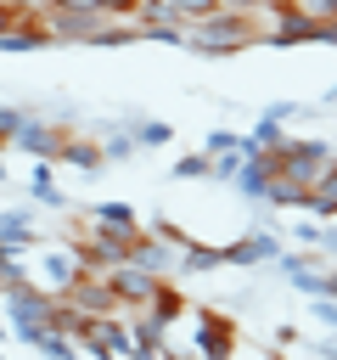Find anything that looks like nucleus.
I'll list each match as a JSON object with an SVG mask.
<instances>
[{"instance_id": "obj_17", "label": "nucleus", "mask_w": 337, "mask_h": 360, "mask_svg": "<svg viewBox=\"0 0 337 360\" xmlns=\"http://www.w3.org/2000/svg\"><path fill=\"white\" fill-rule=\"evenodd\" d=\"M213 270H225V248H213V242H185L180 248V264H174V281H185V276H213Z\"/></svg>"}, {"instance_id": "obj_14", "label": "nucleus", "mask_w": 337, "mask_h": 360, "mask_svg": "<svg viewBox=\"0 0 337 360\" xmlns=\"http://www.w3.org/2000/svg\"><path fill=\"white\" fill-rule=\"evenodd\" d=\"M146 315H152L163 332H180V321L191 315V304H185V292H180V281H174V276H163V281H157V292L146 298Z\"/></svg>"}, {"instance_id": "obj_26", "label": "nucleus", "mask_w": 337, "mask_h": 360, "mask_svg": "<svg viewBox=\"0 0 337 360\" xmlns=\"http://www.w3.org/2000/svg\"><path fill=\"white\" fill-rule=\"evenodd\" d=\"M242 163H247V152H242V146H236V152H219V158H213V169H208V180H213V186H230V180L242 174Z\"/></svg>"}, {"instance_id": "obj_20", "label": "nucleus", "mask_w": 337, "mask_h": 360, "mask_svg": "<svg viewBox=\"0 0 337 360\" xmlns=\"http://www.w3.org/2000/svg\"><path fill=\"white\" fill-rule=\"evenodd\" d=\"M270 174H275V169H270V158H247V163H242V174L230 180V191H236V197H247L253 208H264V191H270Z\"/></svg>"}, {"instance_id": "obj_22", "label": "nucleus", "mask_w": 337, "mask_h": 360, "mask_svg": "<svg viewBox=\"0 0 337 360\" xmlns=\"http://www.w3.org/2000/svg\"><path fill=\"white\" fill-rule=\"evenodd\" d=\"M281 141H286V124H275V118H264V112H258V124L242 135V152H247V158H275V152H281Z\"/></svg>"}, {"instance_id": "obj_9", "label": "nucleus", "mask_w": 337, "mask_h": 360, "mask_svg": "<svg viewBox=\"0 0 337 360\" xmlns=\"http://www.w3.org/2000/svg\"><path fill=\"white\" fill-rule=\"evenodd\" d=\"M67 129H73V124H56V118H45V112H28V118H22V129L11 135V146H17V152H28L34 163H39V158H45V163H56V152H62Z\"/></svg>"}, {"instance_id": "obj_18", "label": "nucleus", "mask_w": 337, "mask_h": 360, "mask_svg": "<svg viewBox=\"0 0 337 360\" xmlns=\"http://www.w3.org/2000/svg\"><path fill=\"white\" fill-rule=\"evenodd\" d=\"M0 248H11V253H34L39 248V231H34L28 208H0Z\"/></svg>"}, {"instance_id": "obj_33", "label": "nucleus", "mask_w": 337, "mask_h": 360, "mask_svg": "<svg viewBox=\"0 0 337 360\" xmlns=\"http://www.w3.org/2000/svg\"><path fill=\"white\" fill-rule=\"evenodd\" d=\"M101 6V17H112V22H135V11H140V0H95Z\"/></svg>"}, {"instance_id": "obj_44", "label": "nucleus", "mask_w": 337, "mask_h": 360, "mask_svg": "<svg viewBox=\"0 0 337 360\" xmlns=\"http://www.w3.org/2000/svg\"><path fill=\"white\" fill-rule=\"evenodd\" d=\"M331 360H337V349H331Z\"/></svg>"}, {"instance_id": "obj_25", "label": "nucleus", "mask_w": 337, "mask_h": 360, "mask_svg": "<svg viewBox=\"0 0 337 360\" xmlns=\"http://www.w3.org/2000/svg\"><path fill=\"white\" fill-rule=\"evenodd\" d=\"M34 349H39L45 360H79V343H73L67 332H56V326H45V338H39Z\"/></svg>"}, {"instance_id": "obj_41", "label": "nucleus", "mask_w": 337, "mask_h": 360, "mask_svg": "<svg viewBox=\"0 0 337 360\" xmlns=\"http://www.w3.org/2000/svg\"><path fill=\"white\" fill-rule=\"evenodd\" d=\"M320 107H337V84H331V90H326V96H320Z\"/></svg>"}, {"instance_id": "obj_5", "label": "nucleus", "mask_w": 337, "mask_h": 360, "mask_svg": "<svg viewBox=\"0 0 337 360\" xmlns=\"http://www.w3.org/2000/svg\"><path fill=\"white\" fill-rule=\"evenodd\" d=\"M331 158H337V146H331L326 135H286V141H281V152L270 158V169H275L281 180L315 186V174H320Z\"/></svg>"}, {"instance_id": "obj_43", "label": "nucleus", "mask_w": 337, "mask_h": 360, "mask_svg": "<svg viewBox=\"0 0 337 360\" xmlns=\"http://www.w3.org/2000/svg\"><path fill=\"white\" fill-rule=\"evenodd\" d=\"M258 360H286V354H281V349H264V354H258Z\"/></svg>"}, {"instance_id": "obj_32", "label": "nucleus", "mask_w": 337, "mask_h": 360, "mask_svg": "<svg viewBox=\"0 0 337 360\" xmlns=\"http://www.w3.org/2000/svg\"><path fill=\"white\" fill-rule=\"evenodd\" d=\"M236 146H242V135H236V129H213V135H202V152H208V158L236 152Z\"/></svg>"}, {"instance_id": "obj_39", "label": "nucleus", "mask_w": 337, "mask_h": 360, "mask_svg": "<svg viewBox=\"0 0 337 360\" xmlns=\"http://www.w3.org/2000/svg\"><path fill=\"white\" fill-rule=\"evenodd\" d=\"M219 6H225V11H247V17H264L270 0H219Z\"/></svg>"}, {"instance_id": "obj_4", "label": "nucleus", "mask_w": 337, "mask_h": 360, "mask_svg": "<svg viewBox=\"0 0 337 360\" xmlns=\"http://www.w3.org/2000/svg\"><path fill=\"white\" fill-rule=\"evenodd\" d=\"M51 298H62L79 276H84V264H79V236H39V248H34V270H28Z\"/></svg>"}, {"instance_id": "obj_3", "label": "nucleus", "mask_w": 337, "mask_h": 360, "mask_svg": "<svg viewBox=\"0 0 337 360\" xmlns=\"http://www.w3.org/2000/svg\"><path fill=\"white\" fill-rule=\"evenodd\" d=\"M191 349H197V360H236L242 354V326H236V315H225V309H213V304H191Z\"/></svg>"}, {"instance_id": "obj_38", "label": "nucleus", "mask_w": 337, "mask_h": 360, "mask_svg": "<svg viewBox=\"0 0 337 360\" xmlns=\"http://www.w3.org/2000/svg\"><path fill=\"white\" fill-rule=\"evenodd\" d=\"M320 225H326V219L309 214V225H298V242H303V248H320Z\"/></svg>"}, {"instance_id": "obj_6", "label": "nucleus", "mask_w": 337, "mask_h": 360, "mask_svg": "<svg viewBox=\"0 0 337 360\" xmlns=\"http://www.w3.org/2000/svg\"><path fill=\"white\" fill-rule=\"evenodd\" d=\"M34 6H39V17L51 22L56 45H90V39H95V28L107 22L95 0H34Z\"/></svg>"}, {"instance_id": "obj_2", "label": "nucleus", "mask_w": 337, "mask_h": 360, "mask_svg": "<svg viewBox=\"0 0 337 360\" xmlns=\"http://www.w3.org/2000/svg\"><path fill=\"white\" fill-rule=\"evenodd\" d=\"M51 304H56V298H51V292H45V287L28 276V281L6 287V298H0V315H6V326H11V332L28 343V349H34V343L45 338V326H51Z\"/></svg>"}, {"instance_id": "obj_19", "label": "nucleus", "mask_w": 337, "mask_h": 360, "mask_svg": "<svg viewBox=\"0 0 337 360\" xmlns=\"http://www.w3.org/2000/svg\"><path fill=\"white\" fill-rule=\"evenodd\" d=\"M95 129H101V158H107V163H129V158L140 152V146H135V129H129L124 118H101Z\"/></svg>"}, {"instance_id": "obj_13", "label": "nucleus", "mask_w": 337, "mask_h": 360, "mask_svg": "<svg viewBox=\"0 0 337 360\" xmlns=\"http://www.w3.org/2000/svg\"><path fill=\"white\" fill-rule=\"evenodd\" d=\"M56 163H62V169H79V174H101V169H107V158H101V135L67 129V141H62Z\"/></svg>"}, {"instance_id": "obj_27", "label": "nucleus", "mask_w": 337, "mask_h": 360, "mask_svg": "<svg viewBox=\"0 0 337 360\" xmlns=\"http://www.w3.org/2000/svg\"><path fill=\"white\" fill-rule=\"evenodd\" d=\"M208 169H213L208 152H185V158H174V180H208Z\"/></svg>"}, {"instance_id": "obj_36", "label": "nucleus", "mask_w": 337, "mask_h": 360, "mask_svg": "<svg viewBox=\"0 0 337 360\" xmlns=\"http://www.w3.org/2000/svg\"><path fill=\"white\" fill-rule=\"evenodd\" d=\"M298 6H303L315 22H337V0H298Z\"/></svg>"}, {"instance_id": "obj_35", "label": "nucleus", "mask_w": 337, "mask_h": 360, "mask_svg": "<svg viewBox=\"0 0 337 360\" xmlns=\"http://www.w3.org/2000/svg\"><path fill=\"white\" fill-rule=\"evenodd\" d=\"M264 118H275V124H292V118H303V101H270V107H264Z\"/></svg>"}, {"instance_id": "obj_40", "label": "nucleus", "mask_w": 337, "mask_h": 360, "mask_svg": "<svg viewBox=\"0 0 337 360\" xmlns=\"http://www.w3.org/2000/svg\"><path fill=\"white\" fill-rule=\"evenodd\" d=\"M326 292H331V298H337V264H331V270H326Z\"/></svg>"}, {"instance_id": "obj_37", "label": "nucleus", "mask_w": 337, "mask_h": 360, "mask_svg": "<svg viewBox=\"0 0 337 360\" xmlns=\"http://www.w3.org/2000/svg\"><path fill=\"white\" fill-rule=\"evenodd\" d=\"M320 253L337 264V219H326V225H320Z\"/></svg>"}, {"instance_id": "obj_28", "label": "nucleus", "mask_w": 337, "mask_h": 360, "mask_svg": "<svg viewBox=\"0 0 337 360\" xmlns=\"http://www.w3.org/2000/svg\"><path fill=\"white\" fill-rule=\"evenodd\" d=\"M146 231H152V236H163V242H174V248H185V242H191V231H185V225H174L168 214H157V219H146Z\"/></svg>"}, {"instance_id": "obj_30", "label": "nucleus", "mask_w": 337, "mask_h": 360, "mask_svg": "<svg viewBox=\"0 0 337 360\" xmlns=\"http://www.w3.org/2000/svg\"><path fill=\"white\" fill-rule=\"evenodd\" d=\"M309 315H315L326 332H337V298H331V292H315V298H309Z\"/></svg>"}, {"instance_id": "obj_15", "label": "nucleus", "mask_w": 337, "mask_h": 360, "mask_svg": "<svg viewBox=\"0 0 337 360\" xmlns=\"http://www.w3.org/2000/svg\"><path fill=\"white\" fill-rule=\"evenodd\" d=\"M45 45H56V34H51V22L39 17V6H34V11H28L17 28H6V34H0V51H6V56H22V51H45Z\"/></svg>"}, {"instance_id": "obj_24", "label": "nucleus", "mask_w": 337, "mask_h": 360, "mask_svg": "<svg viewBox=\"0 0 337 360\" xmlns=\"http://www.w3.org/2000/svg\"><path fill=\"white\" fill-rule=\"evenodd\" d=\"M28 197L34 202H45V208H67V197H62V186H56V163H34V174H28Z\"/></svg>"}, {"instance_id": "obj_16", "label": "nucleus", "mask_w": 337, "mask_h": 360, "mask_svg": "<svg viewBox=\"0 0 337 360\" xmlns=\"http://www.w3.org/2000/svg\"><path fill=\"white\" fill-rule=\"evenodd\" d=\"M129 264H140V270H152V276H174L180 248H174V242H163V236H152V231H140V236H135V248H129Z\"/></svg>"}, {"instance_id": "obj_7", "label": "nucleus", "mask_w": 337, "mask_h": 360, "mask_svg": "<svg viewBox=\"0 0 337 360\" xmlns=\"http://www.w3.org/2000/svg\"><path fill=\"white\" fill-rule=\"evenodd\" d=\"M264 45H270V51L320 45V22H315L298 0H270V6H264Z\"/></svg>"}, {"instance_id": "obj_31", "label": "nucleus", "mask_w": 337, "mask_h": 360, "mask_svg": "<svg viewBox=\"0 0 337 360\" xmlns=\"http://www.w3.org/2000/svg\"><path fill=\"white\" fill-rule=\"evenodd\" d=\"M168 6L180 11V22H202V17L219 11V0H168Z\"/></svg>"}, {"instance_id": "obj_11", "label": "nucleus", "mask_w": 337, "mask_h": 360, "mask_svg": "<svg viewBox=\"0 0 337 360\" xmlns=\"http://www.w3.org/2000/svg\"><path fill=\"white\" fill-rule=\"evenodd\" d=\"M62 298H67L73 309H84V315H124V304H118L112 281H107V276H90V270H84V276H79Z\"/></svg>"}, {"instance_id": "obj_12", "label": "nucleus", "mask_w": 337, "mask_h": 360, "mask_svg": "<svg viewBox=\"0 0 337 360\" xmlns=\"http://www.w3.org/2000/svg\"><path fill=\"white\" fill-rule=\"evenodd\" d=\"M107 281H112V292H118V304H124V309H146V298L157 292V281H163V276H152V270H140V264H129V259H124V264H112V270H107Z\"/></svg>"}, {"instance_id": "obj_21", "label": "nucleus", "mask_w": 337, "mask_h": 360, "mask_svg": "<svg viewBox=\"0 0 337 360\" xmlns=\"http://www.w3.org/2000/svg\"><path fill=\"white\" fill-rule=\"evenodd\" d=\"M303 214H315V219H337V158L315 174V186H309V202H303Z\"/></svg>"}, {"instance_id": "obj_8", "label": "nucleus", "mask_w": 337, "mask_h": 360, "mask_svg": "<svg viewBox=\"0 0 337 360\" xmlns=\"http://www.w3.org/2000/svg\"><path fill=\"white\" fill-rule=\"evenodd\" d=\"M281 259V236L275 225H247L236 242H225V270H264Z\"/></svg>"}, {"instance_id": "obj_34", "label": "nucleus", "mask_w": 337, "mask_h": 360, "mask_svg": "<svg viewBox=\"0 0 337 360\" xmlns=\"http://www.w3.org/2000/svg\"><path fill=\"white\" fill-rule=\"evenodd\" d=\"M28 11H34V0H0V34H6V28H17Z\"/></svg>"}, {"instance_id": "obj_10", "label": "nucleus", "mask_w": 337, "mask_h": 360, "mask_svg": "<svg viewBox=\"0 0 337 360\" xmlns=\"http://www.w3.org/2000/svg\"><path fill=\"white\" fill-rule=\"evenodd\" d=\"M90 231H101V236H112V242L135 248V236H140L146 225H140L135 202H90Z\"/></svg>"}, {"instance_id": "obj_1", "label": "nucleus", "mask_w": 337, "mask_h": 360, "mask_svg": "<svg viewBox=\"0 0 337 360\" xmlns=\"http://www.w3.org/2000/svg\"><path fill=\"white\" fill-rule=\"evenodd\" d=\"M247 45H264V17L225 11V6L202 22H191V39H185V51H197V56H236Z\"/></svg>"}, {"instance_id": "obj_42", "label": "nucleus", "mask_w": 337, "mask_h": 360, "mask_svg": "<svg viewBox=\"0 0 337 360\" xmlns=\"http://www.w3.org/2000/svg\"><path fill=\"white\" fill-rule=\"evenodd\" d=\"M6 180H11V169H6V146H0V186H6Z\"/></svg>"}, {"instance_id": "obj_29", "label": "nucleus", "mask_w": 337, "mask_h": 360, "mask_svg": "<svg viewBox=\"0 0 337 360\" xmlns=\"http://www.w3.org/2000/svg\"><path fill=\"white\" fill-rule=\"evenodd\" d=\"M28 112H34V107H11V101H0V146H11V135L22 129Z\"/></svg>"}, {"instance_id": "obj_23", "label": "nucleus", "mask_w": 337, "mask_h": 360, "mask_svg": "<svg viewBox=\"0 0 337 360\" xmlns=\"http://www.w3.org/2000/svg\"><path fill=\"white\" fill-rule=\"evenodd\" d=\"M124 124L135 129V146H140V152H152V146H168V141H174V124H163V118H146V112H124Z\"/></svg>"}]
</instances>
